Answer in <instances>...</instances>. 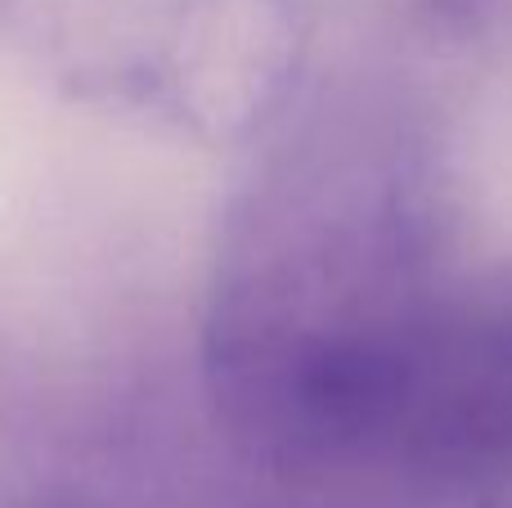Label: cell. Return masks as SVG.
Masks as SVG:
<instances>
[{"label": "cell", "instance_id": "6da1fadb", "mask_svg": "<svg viewBox=\"0 0 512 508\" xmlns=\"http://www.w3.org/2000/svg\"><path fill=\"white\" fill-rule=\"evenodd\" d=\"M432 149L396 108H319L239 198L216 248L207 369L261 441L378 464L400 383L472 257Z\"/></svg>", "mask_w": 512, "mask_h": 508}, {"label": "cell", "instance_id": "7a4b0ae2", "mask_svg": "<svg viewBox=\"0 0 512 508\" xmlns=\"http://www.w3.org/2000/svg\"><path fill=\"white\" fill-rule=\"evenodd\" d=\"M378 464L441 477L512 468V248L472 252L387 423Z\"/></svg>", "mask_w": 512, "mask_h": 508}]
</instances>
